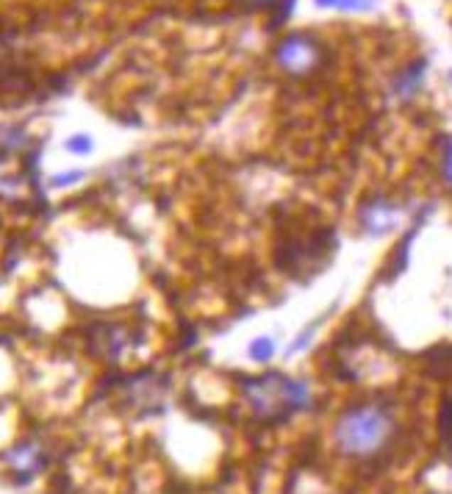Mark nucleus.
<instances>
[{
	"label": "nucleus",
	"instance_id": "nucleus-1",
	"mask_svg": "<svg viewBox=\"0 0 452 494\" xmlns=\"http://www.w3.org/2000/svg\"><path fill=\"white\" fill-rule=\"evenodd\" d=\"M397 419L383 403H355L344 408L333 422V444L344 458L369 461L389 450L394 441Z\"/></svg>",
	"mask_w": 452,
	"mask_h": 494
},
{
	"label": "nucleus",
	"instance_id": "nucleus-2",
	"mask_svg": "<svg viewBox=\"0 0 452 494\" xmlns=\"http://www.w3.org/2000/svg\"><path fill=\"white\" fill-rule=\"evenodd\" d=\"M239 389L247 408L261 422H283L300 411H308L313 403L311 386L306 380L278 375V372L242 378Z\"/></svg>",
	"mask_w": 452,
	"mask_h": 494
},
{
	"label": "nucleus",
	"instance_id": "nucleus-3",
	"mask_svg": "<svg viewBox=\"0 0 452 494\" xmlns=\"http://www.w3.org/2000/svg\"><path fill=\"white\" fill-rule=\"evenodd\" d=\"M275 61L289 75H308L322 64V45L311 33H289L278 42Z\"/></svg>",
	"mask_w": 452,
	"mask_h": 494
},
{
	"label": "nucleus",
	"instance_id": "nucleus-4",
	"mask_svg": "<svg viewBox=\"0 0 452 494\" xmlns=\"http://www.w3.org/2000/svg\"><path fill=\"white\" fill-rule=\"evenodd\" d=\"M6 464H9L17 483H28L31 478H36L42 472V466L48 464V456L36 441H23L6 453Z\"/></svg>",
	"mask_w": 452,
	"mask_h": 494
},
{
	"label": "nucleus",
	"instance_id": "nucleus-5",
	"mask_svg": "<svg viewBox=\"0 0 452 494\" xmlns=\"http://www.w3.org/2000/svg\"><path fill=\"white\" fill-rule=\"evenodd\" d=\"M397 222V208L386 200H375V203H367L364 211H361V225L364 231L372 233V236H380L389 228H394Z\"/></svg>",
	"mask_w": 452,
	"mask_h": 494
},
{
	"label": "nucleus",
	"instance_id": "nucleus-6",
	"mask_svg": "<svg viewBox=\"0 0 452 494\" xmlns=\"http://www.w3.org/2000/svg\"><path fill=\"white\" fill-rule=\"evenodd\" d=\"M422 75H424L422 64L405 70V73L397 78V95H399V97H411V95L419 89V84H422Z\"/></svg>",
	"mask_w": 452,
	"mask_h": 494
},
{
	"label": "nucleus",
	"instance_id": "nucleus-7",
	"mask_svg": "<svg viewBox=\"0 0 452 494\" xmlns=\"http://www.w3.org/2000/svg\"><path fill=\"white\" fill-rule=\"evenodd\" d=\"M275 350H278L275 339H269V336H258V339L250 342V358L258 361V364H267V361L275 358Z\"/></svg>",
	"mask_w": 452,
	"mask_h": 494
},
{
	"label": "nucleus",
	"instance_id": "nucleus-8",
	"mask_svg": "<svg viewBox=\"0 0 452 494\" xmlns=\"http://www.w3.org/2000/svg\"><path fill=\"white\" fill-rule=\"evenodd\" d=\"M319 6H333V9H344V11H367L372 9V0H316Z\"/></svg>",
	"mask_w": 452,
	"mask_h": 494
},
{
	"label": "nucleus",
	"instance_id": "nucleus-9",
	"mask_svg": "<svg viewBox=\"0 0 452 494\" xmlns=\"http://www.w3.org/2000/svg\"><path fill=\"white\" fill-rule=\"evenodd\" d=\"M92 136L89 134H75V136H70L67 139V150L70 153H75V156H86V153H92Z\"/></svg>",
	"mask_w": 452,
	"mask_h": 494
},
{
	"label": "nucleus",
	"instance_id": "nucleus-10",
	"mask_svg": "<svg viewBox=\"0 0 452 494\" xmlns=\"http://www.w3.org/2000/svg\"><path fill=\"white\" fill-rule=\"evenodd\" d=\"M441 436L444 439H452V397L444 400V406H441Z\"/></svg>",
	"mask_w": 452,
	"mask_h": 494
},
{
	"label": "nucleus",
	"instance_id": "nucleus-11",
	"mask_svg": "<svg viewBox=\"0 0 452 494\" xmlns=\"http://www.w3.org/2000/svg\"><path fill=\"white\" fill-rule=\"evenodd\" d=\"M81 178H84V173H81V170H70V173L53 175V181H50V183H53L56 189H64V186H72V183H75V181H81Z\"/></svg>",
	"mask_w": 452,
	"mask_h": 494
},
{
	"label": "nucleus",
	"instance_id": "nucleus-12",
	"mask_svg": "<svg viewBox=\"0 0 452 494\" xmlns=\"http://www.w3.org/2000/svg\"><path fill=\"white\" fill-rule=\"evenodd\" d=\"M444 175H447V181L452 183V145L447 150V159H444Z\"/></svg>",
	"mask_w": 452,
	"mask_h": 494
},
{
	"label": "nucleus",
	"instance_id": "nucleus-13",
	"mask_svg": "<svg viewBox=\"0 0 452 494\" xmlns=\"http://www.w3.org/2000/svg\"><path fill=\"white\" fill-rule=\"evenodd\" d=\"M242 3H250V6H275L278 0H242Z\"/></svg>",
	"mask_w": 452,
	"mask_h": 494
}]
</instances>
